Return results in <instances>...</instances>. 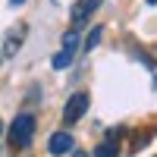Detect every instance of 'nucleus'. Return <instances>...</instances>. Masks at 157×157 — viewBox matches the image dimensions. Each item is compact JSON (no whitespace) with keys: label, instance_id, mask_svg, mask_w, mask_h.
Segmentation results:
<instances>
[{"label":"nucleus","instance_id":"obj_1","mask_svg":"<svg viewBox=\"0 0 157 157\" xmlns=\"http://www.w3.org/2000/svg\"><path fill=\"white\" fill-rule=\"evenodd\" d=\"M32 135H35V116L32 113H19L10 123V145L13 148H29Z\"/></svg>","mask_w":157,"mask_h":157},{"label":"nucleus","instance_id":"obj_2","mask_svg":"<svg viewBox=\"0 0 157 157\" xmlns=\"http://www.w3.org/2000/svg\"><path fill=\"white\" fill-rule=\"evenodd\" d=\"M75 50H78V35L75 32H66V35H63V47L54 54L50 66H54V69H66L69 63L75 60Z\"/></svg>","mask_w":157,"mask_h":157},{"label":"nucleus","instance_id":"obj_3","mask_svg":"<svg viewBox=\"0 0 157 157\" xmlns=\"http://www.w3.org/2000/svg\"><path fill=\"white\" fill-rule=\"evenodd\" d=\"M85 110H88V94L85 91H75V94L66 101V107H63V120L66 123H78L85 116Z\"/></svg>","mask_w":157,"mask_h":157},{"label":"nucleus","instance_id":"obj_4","mask_svg":"<svg viewBox=\"0 0 157 157\" xmlns=\"http://www.w3.org/2000/svg\"><path fill=\"white\" fill-rule=\"evenodd\" d=\"M98 6H101V0H78V3H72V13H69L72 25H85Z\"/></svg>","mask_w":157,"mask_h":157},{"label":"nucleus","instance_id":"obj_5","mask_svg":"<svg viewBox=\"0 0 157 157\" xmlns=\"http://www.w3.org/2000/svg\"><path fill=\"white\" fill-rule=\"evenodd\" d=\"M47 148H50V154H54V157H63V154H69V151L75 148V141H72L69 132H54V135H50V141H47Z\"/></svg>","mask_w":157,"mask_h":157},{"label":"nucleus","instance_id":"obj_6","mask_svg":"<svg viewBox=\"0 0 157 157\" xmlns=\"http://www.w3.org/2000/svg\"><path fill=\"white\" fill-rule=\"evenodd\" d=\"M22 35H25V22L13 25V29L6 32V44H3V54H6V57H13V54L22 47Z\"/></svg>","mask_w":157,"mask_h":157},{"label":"nucleus","instance_id":"obj_7","mask_svg":"<svg viewBox=\"0 0 157 157\" xmlns=\"http://www.w3.org/2000/svg\"><path fill=\"white\" fill-rule=\"evenodd\" d=\"M94 157H120V145H116V138L101 141V145L94 148Z\"/></svg>","mask_w":157,"mask_h":157},{"label":"nucleus","instance_id":"obj_8","mask_svg":"<svg viewBox=\"0 0 157 157\" xmlns=\"http://www.w3.org/2000/svg\"><path fill=\"white\" fill-rule=\"evenodd\" d=\"M101 35H104V29H101V25H94V29L88 32V38H85V44H82V50H85V54H88V50H94V47L101 44Z\"/></svg>","mask_w":157,"mask_h":157},{"label":"nucleus","instance_id":"obj_9","mask_svg":"<svg viewBox=\"0 0 157 157\" xmlns=\"http://www.w3.org/2000/svg\"><path fill=\"white\" fill-rule=\"evenodd\" d=\"M10 3H13V6H22V3H25V0H10Z\"/></svg>","mask_w":157,"mask_h":157},{"label":"nucleus","instance_id":"obj_10","mask_svg":"<svg viewBox=\"0 0 157 157\" xmlns=\"http://www.w3.org/2000/svg\"><path fill=\"white\" fill-rule=\"evenodd\" d=\"M148 3H157V0H148Z\"/></svg>","mask_w":157,"mask_h":157},{"label":"nucleus","instance_id":"obj_11","mask_svg":"<svg viewBox=\"0 0 157 157\" xmlns=\"http://www.w3.org/2000/svg\"><path fill=\"white\" fill-rule=\"evenodd\" d=\"M154 88H157V78H154Z\"/></svg>","mask_w":157,"mask_h":157},{"label":"nucleus","instance_id":"obj_12","mask_svg":"<svg viewBox=\"0 0 157 157\" xmlns=\"http://www.w3.org/2000/svg\"><path fill=\"white\" fill-rule=\"evenodd\" d=\"M0 132H3V126H0Z\"/></svg>","mask_w":157,"mask_h":157}]
</instances>
